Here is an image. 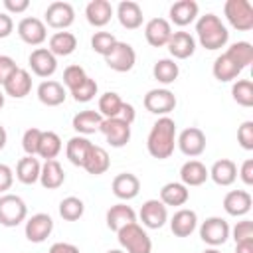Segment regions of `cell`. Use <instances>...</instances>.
Segmentation results:
<instances>
[{"label": "cell", "mask_w": 253, "mask_h": 253, "mask_svg": "<svg viewBox=\"0 0 253 253\" xmlns=\"http://www.w3.org/2000/svg\"><path fill=\"white\" fill-rule=\"evenodd\" d=\"M174 146H176V123L170 117H160L152 125L148 138H146L148 154L152 158L164 160V158L172 156Z\"/></svg>", "instance_id": "1"}, {"label": "cell", "mask_w": 253, "mask_h": 253, "mask_svg": "<svg viewBox=\"0 0 253 253\" xmlns=\"http://www.w3.org/2000/svg\"><path fill=\"white\" fill-rule=\"evenodd\" d=\"M196 34H198V40H200L202 47H206L210 51L221 49L229 40V32H227L225 24L215 14L200 16L198 22H196Z\"/></svg>", "instance_id": "2"}, {"label": "cell", "mask_w": 253, "mask_h": 253, "mask_svg": "<svg viewBox=\"0 0 253 253\" xmlns=\"http://www.w3.org/2000/svg\"><path fill=\"white\" fill-rule=\"evenodd\" d=\"M117 239L125 253H150L152 251V241H150L148 233L136 221L121 227L117 231Z\"/></svg>", "instance_id": "3"}, {"label": "cell", "mask_w": 253, "mask_h": 253, "mask_svg": "<svg viewBox=\"0 0 253 253\" xmlns=\"http://www.w3.org/2000/svg\"><path fill=\"white\" fill-rule=\"evenodd\" d=\"M28 215L26 202L16 194H2L0 196V225L16 227Z\"/></svg>", "instance_id": "4"}, {"label": "cell", "mask_w": 253, "mask_h": 253, "mask_svg": "<svg viewBox=\"0 0 253 253\" xmlns=\"http://www.w3.org/2000/svg\"><path fill=\"white\" fill-rule=\"evenodd\" d=\"M223 14L231 28L239 32H249L253 28V6L247 0H227L223 4Z\"/></svg>", "instance_id": "5"}, {"label": "cell", "mask_w": 253, "mask_h": 253, "mask_svg": "<svg viewBox=\"0 0 253 253\" xmlns=\"http://www.w3.org/2000/svg\"><path fill=\"white\" fill-rule=\"evenodd\" d=\"M176 95L170 89H150L144 99L142 105L148 113L152 115H160V117H168V113H172L176 109Z\"/></svg>", "instance_id": "6"}, {"label": "cell", "mask_w": 253, "mask_h": 253, "mask_svg": "<svg viewBox=\"0 0 253 253\" xmlns=\"http://www.w3.org/2000/svg\"><path fill=\"white\" fill-rule=\"evenodd\" d=\"M229 223L223 219V217H217V215H211L208 217L206 221H202L200 225V237L204 243H208L210 247H217V245H223L227 239H229Z\"/></svg>", "instance_id": "7"}, {"label": "cell", "mask_w": 253, "mask_h": 253, "mask_svg": "<svg viewBox=\"0 0 253 253\" xmlns=\"http://www.w3.org/2000/svg\"><path fill=\"white\" fill-rule=\"evenodd\" d=\"M105 63L113 69V71H119V73H126L134 67L136 63V53H134V47L126 42H117L115 47L111 49L109 55H105Z\"/></svg>", "instance_id": "8"}, {"label": "cell", "mask_w": 253, "mask_h": 253, "mask_svg": "<svg viewBox=\"0 0 253 253\" xmlns=\"http://www.w3.org/2000/svg\"><path fill=\"white\" fill-rule=\"evenodd\" d=\"M99 130L103 132V136L107 138V142L113 148H123L130 140V125L126 121H123L121 117L103 119Z\"/></svg>", "instance_id": "9"}, {"label": "cell", "mask_w": 253, "mask_h": 253, "mask_svg": "<svg viewBox=\"0 0 253 253\" xmlns=\"http://www.w3.org/2000/svg\"><path fill=\"white\" fill-rule=\"evenodd\" d=\"M43 18H45V24H47L49 28L63 32L65 28H69V26L75 22V10H73V6H71L69 2L57 0V2H51V4L45 8Z\"/></svg>", "instance_id": "10"}, {"label": "cell", "mask_w": 253, "mask_h": 253, "mask_svg": "<svg viewBox=\"0 0 253 253\" xmlns=\"http://www.w3.org/2000/svg\"><path fill=\"white\" fill-rule=\"evenodd\" d=\"M176 144H178L182 154L196 158L206 150V134L198 126H188L176 136Z\"/></svg>", "instance_id": "11"}, {"label": "cell", "mask_w": 253, "mask_h": 253, "mask_svg": "<svg viewBox=\"0 0 253 253\" xmlns=\"http://www.w3.org/2000/svg\"><path fill=\"white\" fill-rule=\"evenodd\" d=\"M18 36L24 43L28 45H42L47 38V28H45V22H42L40 18H34V16H28V18H22L18 22Z\"/></svg>", "instance_id": "12"}, {"label": "cell", "mask_w": 253, "mask_h": 253, "mask_svg": "<svg viewBox=\"0 0 253 253\" xmlns=\"http://www.w3.org/2000/svg\"><path fill=\"white\" fill-rule=\"evenodd\" d=\"M28 63H30V69L34 75L38 77H51L57 69V57L47 49V47H36L30 57H28Z\"/></svg>", "instance_id": "13"}, {"label": "cell", "mask_w": 253, "mask_h": 253, "mask_svg": "<svg viewBox=\"0 0 253 253\" xmlns=\"http://www.w3.org/2000/svg\"><path fill=\"white\" fill-rule=\"evenodd\" d=\"M53 231V219L47 213H34L24 227L26 239L32 243H43Z\"/></svg>", "instance_id": "14"}, {"label": "cell", "mask_w": 253, "mask_h": 253, "mask_svg": "<svg viewBox=\"0 0 253 253\" xmlns=\"http://www.w3.org/2000/svg\"><path fill=\"white\" fill-rule=\"evenodd\" d=\"M138 217L144 227L148 229H160L168 221V210L160 200H146L138 211Z\"/></svg>", "instance_id": "15"}, {"label": "cell", "mask_w": 253, "mask_h": 253, "mask_svg": "<svg viewBox=\"0 0 253 253\" xmlns=\"http://www.w3.org/2000/svg\"><path fill=\"white\" fill-rule=\"evenodd\" d=\"M172 36V26L166 18H152L144 26V38L152 47H162Z\"/></svg>", "instance_id": "16"}, {"label": "cell", "mask_w": 253, "mask_h": 253, "mask_svg": "<svg viewBox=\"0 0 253 253\" xmlns=\"http://www.w3.org/2000/svg\"><path fill=\"white\" fill-rule=\"evenodd\" d=\"M2 91H4V95L12 97V99H24L32 91V75H30V71L18 67L10 75V79L2 85Z\"/></svg>", "instance_id": "17"}, {"label": "cell", "mask_w": 253, "mask_h": 253, "mask_svg": "<svg viewBox=\"0 0 253 253\" xmlns=\"http://www.w3.org/2000/svg\"><path fill=\"white\" fill-rule=\"evenodd\" d=\"M111 190H113V194H115L119 200L128 202V200H132V198L138 196V192H140V180H138L134 174H130V172L117 174V176L113 178Z\"/></svg>", "instance_id": "18"}, {"label": "cell", "mask_w": 253, "mask_h": 253, "mask_svg": "<svg viewBox=\"0 0 253 253\" xmlns=\"http://www.w3.org/2000/svg\"><path fill=\"white\" fill-rule=\"evenodd\" d=\"M166 47L174 59H188L196 51V40L188 32H172Z\"/></svg>", "instance_id": "19"}, {"label": "cell", "mask_w": 253, "mask_h": 253, "mask_svg": "<svg viewBox=\"0 0 253 253\" xmlns=\"http://www.w3.org/2000/svg\"><path fill=\"white\" fill-rule=\"evenodd\" d=\"M251 206H253V198L245 190H231L223 198V210L227 215H233V217L245 215L251 210Z\"/></svg>", "instance_id": "20"}, {"label": "cell", "mask_w": 253, "mask_h": 253, "mask_svg": "<svg viewBox=\"0 0 253 253\" xmlns=\"http://www.w3.org/2000/svg\"><path fill=\"white\" fill-rule=\"evenodd\" d=\"M198 227V215L194 210L182 208L170 219V229L176 237H190Z\"/></svg>", "instance_id": "21"}, {"label": "cell", "mask_w": 253, "mask_h": 253, "mask_svg": "<svg viewBox=\"0 0 253 253\" xmlns=\"http://www.w3.org/2000/svg\"><path fill=\"white\" fill-rule=\"evenodd\" d=\"M115 10L111 6L109 0H91L87 6H85V18L91 26L95 28H103L111 22Z\"/></svg>", "instance_id": "22"}, {"label": "cell", "mask_w": 253, "mask_h": 253, "mask_svg": "<svg viewBox=\"0 0 253 253\" xmlns=\"http://www.w3.org/2000/svg\"><path fill=\"white\" fill-rule=\"evenodd\" d=\"M198 2L194 0H178L170 6L168 10V16H170V22L184 28L188 24H192L196 18H198Z\"/></svg>", "instance_id": "23"}, {"label": "cell", "mask_w": 253, "mask_h": 253, "mask_svg": "<svg viewBox=\"0 0 253 253\" xmlns=\"http://www.w3.org/2000/svg\"><path fill=\"white\" fill-rule=\"evenodd\" d=\"M117 18H119V24L126 30H136L142 26V8L132 2V0H123L119 6H117Z\"/></svg>", "instance_id": "24"}, {"label": "cell", "mask_w": 253, "mask_h": 253, "mask_svg": "<svg viewBox=\"0 0 253 253\" xmlns=\"http://www.w3.org/2000/svg\"><path fill=\"white\" fill-rule=\"evenodd\" d=\"M65 97H67L65 87L59 81L45 79V81H42L38 85V99L45 107H57V105H61L65 101Z\"/></svg>", "instance_id": "25"}, {"label": "cell", "mask_w": 253, "mask_h": 253, "mask_svg": "<svg viewBox=\"0 0 253 253\" xmlns=\"http://www.w3.org/2000/svg\"><path fill=\"white\" fill-rule=\"evenodd\" d=\"M105 221H107V227L111 231H119L121 227H125L126 223H132L136 221V213L130 206L126 204H115L107 210V215H105Z\"/></svg>", "instance_id": "26"}, {"label": "cell", "mask_w": 253, "mask_h": 253, "mask_svg": "<svg viewBox=\"0 0 253 253\" xmlns=\"http://www.w3.org/2000/svg\"><path fill=\"white\" fill-rule=\"evenodd\" d=\"M208 178H210V172H208L206 164H202L200 160H188L180 168V180L186 188L202 186Z\"/></svg>", "instance_id": "27"}, {"label": "cell", "mask_w": 253, "mask_h": 253, "mask_svg": "<svg viewBox=\"0 0 253 253\" xmlns=\"http://www.w3.org/2000/svg\"><path fill=\"white\" fill-rule=\"evenodd\" d=\"M208 172H210V178L217 186H231L237 180V164L229 158H221L213 162V166Z\"/></svg>", "instance_id": "28"}, {"label": "cell", "mask_w": 253, "mask_h": 253, "mask_svg": "<svg viewBox=\"0 0 253 253\" xmlns=\"http://www.w3.org/2000/svg\"><path fill=\"white\" fill-rule=\"evenodd\" d=\"M91 146H93V142L87 136H81V134L71 136L67 140V144H65V156L69 158V162L73 166H81L83 168V162H85Z\"/></svg>", "instance_id": "29"}, {"label": "cell", "mask_w": 253, "mask_h": 253, "mask_svg": "<svg viewBox=\"0 0 253 253\" xmlns=\"http://www.w3.org/2000/svg\"><path fill=\"white\" fill-rule=\"evenodd\" d=\"M109 166H111L109 152L103 146L93 144L91 150H89V154H87V158H85V162H83V168L89 174H93V176H101V174H105L109 170Z\"/></svg>", "instance_id": "30"}, {"label": "cell", "mask_w": 253, "mask_h": 253, "mask_svg": "<svg viewBox=\"0 0 253 253\" xmlns=\"http://www.w3.org/2000/svg\"><path fill=\"white\" fill-rule=\"evenodd\" d=\"M65 182V172L57 160H45L40 172V184L45 190H57Z\"/></svg>", "instance_id": "31"}, {"label": "cell", "mask_w": 253, "mask_h": 253, "mask_svg": "<svg viewBox=\"0 0 253 253\" xmlns=\"http://www.w3.org/2000/svg\"><path fill=\"white\" fill-rule=\"evenodd\" d=\"M49 47V51L55 55V57H67V55H71L73 51H75V47H77V38H75V34H71V32H55L51 38H49V43H47Z\"/></svg>", "instance_id": "32"}, {"label": "cell", "mask_w": 253, "mask_h": 253, "mask_svg": "<svg viewBox=\"0 0 253 253\" xmlns=\"http://www.w3.org/2000/svg\"><path fill=\"white\" fill-rule=\"evenodd\" d=\"M243 69L227 55V53H221V55H217L215 57V61H213V67H211V73H213V77L217 79V81H221V83H227V81H233V79H237L239 77V73H241Z\"/></svg>", "instance_id": "33"}, {"label": "cell", "mask_w": 253, "mask_h": 253, "mask_svg": "<svg viewBox=\"0 0 253 253\" xmlns=\"http://www.w3.org/2000/svg\"><path fill=\"white\" fill-rule=\"evenodd\" d=\"M40 172H42V164L36 156H24L16 164V178L26 186L40 182Z\"/></svg>", "instance_id": "34"}, {"label": "cell", "mask_w": 253, "mask_h": 253, "mask_svg": "<svg viewBox=\"0 0 253 253\" xmlns=\"http://www.w3.org/2000/svg\"><path fill=\"white\" fill-rule=\"evenodd\" d=\"M101 123H103V117L97 113V111H79L75 117H73V128L81 134V136H87V134H93L101 128Z\"/></svg>", "instance_id": "35"}, {"label": "cell", "mask_w": 253, "mask_h": 253, "mask_svg": "<svg viewBox=\"0 0 253 253\" xmlns=\"http://www.w3.org/2000/svg\"><path fill=\"white\" fill-rule=\"evenodd\" d=\"M190 198V190L182 182H168L160 190V202L164 206H184Z\"/></svg>", "instance_id": "36"}, {"label": "cell", "mask_w": 253, "mask_h": 253, "mask_svg": "<svg viewBox=\"0 0 253 253\" xmlns=\"http://www.w3.org/2000/svg\"><path fill=\"white\" fill-rule=\"evenodd\" d=\"M152 75H154V79H156L158 83H162V85H170V83H174V81L178 79V75H180V67H178V63H176L174 59L164 57V59H158V61L154 63V67H152Z\"/></svg>", "instance_id": "37"}, {"label": "cell", "mask_w": 253, "mask_h": 253, "mask_svg": "<svg viewBox=\"0 0 253 253\" xmlns=\"http://www.w3.org/2000/svg\"><path fill=\"white\" fill-rule=\"evenodd\" d=\"M61 152V138L53 130H42L40 136V146H38V156L45 160H55V156Z\"/></svg>", "instance_id": "38"}, {"label": "cell", "mask_w": 253, "mask_h": 253, "mask_svg": "<svg viewBox=\"0 0 253 253\" xmlns=\"http://www.w3.org/2000/svg\"><path fill=\"white\" fill-rule=\"evenodd\" d=\"M123 99L119 93L115 91H107L99 97V115L103 119H113V117H119L121 115V109H123Z\"/></svg>", "instance_id": "39"}, {"label": "cell", "mask_w": 253, "mask_h": 253, "mask_svg": "<svg viewBox=\"0 0 253 253\" xmlns=\"http://www.w3.org/2000/svg\"><path fill=\"white\" fill-rule=\"evenodd\" d=\"M225 53H227L241 69L249 67V63L253 61V45H251L249 42H235V43H231V45L227 47Z\"/></svg>", "instance_id": "40"}, {"label": "cell", "mask_w": 253, "mask_h": 253, "mask_svg": "<svg viewBox=\"0 0 253 253\" xmlns=\"http://www.w3.org/2000/svg\"><path fill=\"white\" fill-rule=\"evenodd\" d=\"M83 211H85V204L75 196H67L59 202V215L65 221H77L83 215Z\"/></svg>", "instance_id": "41"}, {"label": "cell", "mask_w": 253, "mask_h": 253, "mask_svg": "<svg viewBox=\"0 0 253 253\" xmlns=\"http://www.w3.org/2000/svg\"><path fill=\"white\" fill-rule=\"evenodd\" d=\"M231 97L241 107H253V83L249 79H237L231 87Z\"/></svg>", "instance_id": "42"}, {"label": "cell", "mask_w": 253, "mask_h": 253, "mask_svg": "<svg viewBox=\"0 0 253 253\" xmlns=\"http://www.w3.org/2000/svg\"><path fill=\"white\" fill-rule=\"evenodd\" d=\"M117 42H119V40H117L111 32H95L93 38H91V47H93L95 53H99V55L105 57V55L111 53V49L115 47Z\"/></svg>", "instance_id": "43"}, {"label": "cell", "mask_w": 253, "mask_h": 253, "mask_svg": "<svg viewBox=\"0 0 253 253\" xmlns=\"http://www.w3.org/2000/svg\"><path fill=\"white\" fill-rule=\"evenodd\" d=\"M97 89H99V87H97V81L91 79V77H87L79 87H75V89L69 91V93H71L73 101H77V103H89L91 99H95Z\"/></svg>", "instance_id": "44"}, {"label": "cell", "mask_w": 253, "mask_h": 253, "mask_svg": "<svg viewBox=\"0 0 253 253\" xmlns=\"http://www.w3.org/2000/svg\"><path fill=\"white\" fill-rule=\"evenodd\" d=\"M87 77H89V75L85 73V69H83L81 65H67V67L63 69V83H61V85H65L69 91H73V89L79 87Z\"/></svg>", "instance_id": "45"}, {"label": "cell", "mask_w": 253, "mask_h": 253, "mask_svg": "<svg viewBox=\"0 0 253 253\" xmlns=\"http://www.w3.org/2000/svg\"><path fill=\"white\" fill-rule=\"evenodd\" d=\"M40 136H42V130L32 126L24 132L22 136V148L26 152V156H38V146H40Z\"/></svg>", "instance_id": "46"}, {"label": "cell", "mask_w": 253, "mask_h": 253, "mask_svg": "<svg viewBox=\"0 0 253 253\" xmlns=\"http://www.w3.org/2000/svg\"><path fill=\"white\" fill-rule=\"evenodd\" d=\"M235 239V243H241V241H253V223L249 219H241L235 223V227L229 231Z\"/></svg>", "instance_id": "47"}, {"label": "cell", "mask_w": 253, "mask_h": 253, "mask_svg": "<svg viewBox=\"0 0 253 253\" xmlns=\"http://www.w3.org/2000/svg\"><path fill=\"white\" fill-rule=\"evenodd\" d=\"M237 142L241 148L253 150V121L241 123V126L237 128Z\"/></svg>", "instance_id": "48"}, {"label": "cell", "mask_w": 253, "mask_h": 253, "mask_svg": "<svg viewBox=\"0 0 253 253\" xmlns=\"http://www.w3.org/2000/svg\"><path fill=\"white\" fill-rule=\"evenodd\" d=\"M16 69H18V65L10 55H0V85H4Z\"/></svg>", "instance_id": "49"}, {"label": "cell", "mask_w": 253, "mask_h": 253, "mask_svg": "<svg viewBox=\"0 0 253 253\" xmlns=\"http://www.w3.org/2000/svg\"><path fill=\"white\" fill-rule=\"evenodd\" d=\"M14 184V170L8 164H0V194L10 190Z\"/></svg>", "instance_id": "50"}, {"label": "cell", "mask_w": 253, "mask_h": 253, "mask_svg": "<svg viewBox=\"0 0 253 253\" xmlns=\"http://www.w3.org/2000/svg\"><path fill=\"white\" fill-rule=\"evenodd\" d=\"M6 14H22L30 8V0H4Z\"/></svg>", "instance_id": "51"}, {"label": "cell", "mask_w": 253, "mask_h": 253, "mask_svg": "<svg viewBox=\"0 0 253 253\" xmlns=\"http://www.w3.org/2000/svg\"><path fill=\"white\" fill-rule=\"evenodd\" d=\"M12 32H14V20H12V16L6 14V12H0V40L8 38Z\"/></svg>", "instance_id": "52"}, {"label": "cell", "mask_w": 253, "mask_h": 253, "mask_svg": "<svg viewBox=\"0 0 253 253\" xmlns=\"http://www.w3.org/2000/svg\"><path fill=\"white\" fill-rule=\"evenodd\" d=\"M239 178L243 180L245 186H253V160H251V158H247V160L241 164V168H239Z\"/></svg>", "instance_id": "53"}, {"label": "cell", "mask_w": 253, "mask_h": 253, "mask_svg": "<svg viewBox=\"0 0 253 253\" xmlns=\"http://www.w3.org/2000/svg\"><path fill=\"white\" fill-rule=\"evenodd\" d=\"M47 253H79V247H75L73 243H65V241H57L49 247Z\"/></svg>", "instance_id": "54"}, {"label": "cell", "mask_w": 253, "mask_h": 253, "mask_svg": "<svg viewBox=\"0 0 253 253\" xmlns=\"http://www.w3.org/2000/svg\"><path fill=\"white\" fill-rule=\"evenodd\" d=\"M123 121H126L128 125H132V121H134V117H136V113H134V107L130 105V103H123V109H121V115H119Z\"/></svg>", "instance_id": "55"}, {"label": "cell", "mask_w": 253, "mask_h": 253, "mask_svg": "<svg viewBox=\"0 0 253 253\" xmlns=\"http://www.w3.org/2000/svg\"><path fill=\"white\" fill-rule=\"evenodd\" d=\"M235 253H253V241L235 243Z\"/></svg>", "instance_id": "56"}, {"label": "cell", "mask_w": 253, "mask_h": 253, "mask_svg": "<svg viewBox=\"0 0 253 253\" xmlns=\"http://www.w3.org/2000/svg\"><path fill=\"white\" fill-rule=\"evenodd\" d=\"M6 140H8V134H6V128L0 125V150L6 146Z\"/></svg>", "instance_id": "57"}, {"label": "cell", "mask_w": 253, "mask_h": 253, "mask_svg": "<svg viewBox=\"0 0 253 253\" xmlns=\"http://www.w3.org/2000/svg\"><path fill=\"white\" fill-rule=\"evenodd\" d=\"M4 101H6V95H4V91L0 89V109L4 107Z\"/></svg>", "instance_id": "58"}, {"label": "cell", "mask_w": 253, "mask_h": 253, "mask_svg": "<svg viewBox=\"0 0 253 253\" xmlns=\"http://www.w3.org/2000/svg\"><path fill=\"white\" fill-rule=\"evenodd\" d=\"M202 253H221V251H217L215 247H210V249H206V251H202Z\"/></svg>", "instance_id": "59"}, {"label": "cell", "mask_w": 253, "mask_h": 253, "mask_svg": "<svg viewBox=\"0 0 253 253\" xmlns=\"http://www.w3.org/2000/svg\"><path fill=\"white\" fill-rule=\"evenodd\" d=\"M107 253H125V251H123V249H109Z\"/></svg>", "instance_id": "60"}]
</instances>
